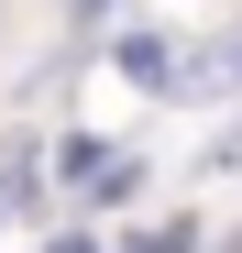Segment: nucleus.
<instances>
[{
	"instance_id": "20e7f679",
	"label": "nucleus",
	"mask_w": 242,
	"mask_h": 253,
	"mask_svg": "<svg viewBox=\"0 0 242 253\" xmlns=\"http://www.w3.org/2000/svg\"><path fill=\"white\" fill-rule=\"evenodd\" d=\"M44 253H99V231H55V242H44Z\"/></svg>"
},
{
	"instance_id": "7ed1b4c3",
	"label": "nucleus",
	"mask_w": 242,
	"mask_h": 253,
	"mask_svg": "<svg viewBox=\"0 0 242 253\" xmlns=\"http://www.w3.org/2000/svg\"><path fill=\"white\" fill-rule=\"evenodd\" d=\"M198 242H209L198 220H165V231H143V242H121V253H198Z\"/></svg>"
},
{
	"instance_id": "f257e3e1",
	"label": "nucleus",
	"mask_w": 242,
	"mask_h": 253,
	"mask_svg": "<svg viewBox=\"0 0 242 253\" xmlns=\"http://www.w3.org/2000/svg\"><path fill=\"white\" fill-rule=\"evenodd\" d=\"M121 77H132V88H165V99H187L198 88V77L176 66V44H165V33H121V55H110Z\"/></svg>"
},
{
	"instance_id": "39448f33",
	"label": "nucleus",
	"mask_w": 242,
	"mask_h": 253,
	"mask_svg": "<svg viewBox=\"0 0 242 253\" xmlns=\"http://www.w3.org/2000/svg\"><path fill=\"white\" fill-rule=\"evenodd\" d=\"M66 11H110V0H66Z\"/></svg>"
},
{
	"instance_id": "f03ea898",
	"label": "nucleus",
	"mask_w": 242,
	"mask_h": 253,
	"mask_svg": "<svg viewBox=\"0 0 242 253\" xmlns=\"http://www.w3.org/2000/svg\"><path fill=\"white\" fill-rule=\"evenodd\" d=\"M66 187H88V198H110V187H132V165H121V143H99V132H66Z\"/></svg>"
},
{
	"instance_id": "423d86ee",
	"label": "nucleus",
	"mask_w": 242,
	"mask_h": 253,
	"mask_svg": "<svg viewBox=\"0 0 242 253\" xmlns=\"http://www.w3.org/2000/svg\"><path fill=\"white\" fill-rule=\"evenodd\" d=\"M231 77H242V66H231Z\"/></svg>"
}]
</instances>
